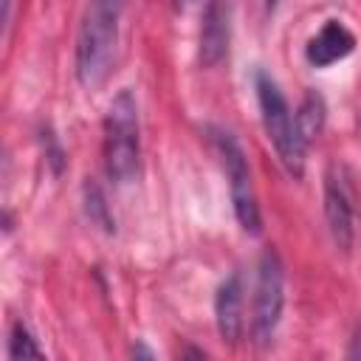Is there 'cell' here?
I'll return each mask as SVG.
<instances>
[{"label": "cell", "instance_id": "1", "mask_svg": "<svg viewBox=\"0 0 361 361\" xmlns=\"http://www.w3.org/2000/svg\"><path fill=\"white\" fill-rule=\"evenodd\" d=\"M127 0H87L79 34H76V54H73V73L82 87L96 90L107 82L118 39H121V17Z\"/></svg>", "mask_w": 361, "mask_h": 361}, {"label": "cell", "instance_id": "2", "mask_svg": "<svg viewBox=\"0 0 361 361\" xmlns=\"http://www.w3.org/2000/svg\"><path fill=\"white\" fill-rule=\"evenodd\" d=\"M104 172L113 183L124 186L135 180L141 166V121L133 90H118L104 116Z\"/></svg>", "mask_w": 361, "mask_h": 361}, {"label": "cell", "instance_id": "3", "mask_svg": "<svg viewBox=\"0 0 361 361\" xmlns=\"http://www.w3.org/2000/svg\"><path fill=\"white\" fill-rule=\"evenodd\" d=\"M254 90H257L259 116H262V127H265V135H268L271 147L276 149L288 175L302 178L305 175V149H307V144L299 133L296 113L290 110V104L282 96L274 76H268L265 71L254 73Z\"/></svg>", "mask_w": 361, "mask_h": 361}, {"label": "cell", "instance_id": "4", "mask_svg": "<svg viewBox=\"0 0 361 361\" xmlns=\"http://www.w3.org/2000/svg\"><path fill=\"white\" fill-rule=\"evenodd\" d=\"M209 141H212V147H214V152H217V158L226 169L234 217H237V223L245 234L257 237L262 231V214H259V200H257V192H254L245 149L237 141V135L226 127H209Z\"/></svg>", "mask_w": 361, "mask_h": 361}, {"label": "cell", "instance_id": "5", "mask_svg": "<svg viewBox=\"0 0 361 361\" xmlns=\"http://www.w3.org/2000/svg\"><path fill=\"white\" fill-rule=\"evenodd\" d=\"M285 307V268L276 251H262L257 265V285H254V313H251V333L259 347H265L282 319Z\"/></svg>", "mask_w": 361, "mask_h": 361}, {"label": "cell", "instance_id": "6", "mask_svg": "<svg viewBox=\"0 0 361 361\" xmlns=\"http://www.w3.org/2000/svg\"><path fill=\"white\" fill-rule=\"evenodd\" d=\"M324 217H327L333 245L347 254L355 243V209H353L347 175L336 164L324 175Z\"/></svg>", "mask_w": 361, "mask_h": 361}, {"label": "cell", "instance_id": "7", "mask_svg": "<svg viewBox=\"0 0 361 361\" xmlns=\"http://www.w3.org/2000/svg\"><path fill=\"white\" fill-rule=\"evenodd\" d=\"M231 39V0H209L200 20L197 59L203 68H214L223 62Z\"/></svg>", "mask_w": 361, "mask_h": 361}, {"label": "cell", "instance_id": "8", "mask_svg": "<svg viewBox=\"0 0 361 361\" xmlns=\"http://www.w3.org/2000/svg\"><path fill=\"white\" fill-rule=\"evenodd\" d=\"M214 319H217V330H220L223 341L240 344V338L245 333V285L237 271L228 274L217 288Z\"/></svg>", "mask_w": 361, "mask_h": 361}, {"label": "cell", "instance_id": "9", "mask_svg": "<svg viewBox=\"0 0 361 361\" xmlns=\"http://www.w3.org/2000/svg\"><path fill=\"white\" fill-rule=\"evenodd\" d=\"M355 51V34L341 20H327L305 45V56L313 68H330Z\"/></svg>", "mask_w": 361, "mask_h": 361}, {"label": "cell", "instance_id": "10", "mask_svg": "<svg viewBox=\"0 0 361 361\" xmlns=\"http://www.w3.org/2000/svg\"><path fill=\"white\" fill-rule=\"evenodd\" d=\"M296 124H299V133L305 138V144H310L313 138L322 135L324 130V99L319 93H307L296 110Z\"/></svg>", "mask_w": 361, "mask_h": 361}, {"label": "cell", "instance_id": "11", "mask_svg": "<svg viewBox=\"0 0 361 361\" xmlns=\"http://www.w3.org/2000/svg\"><path fill=\"white\" fill-rule=\"evenodd\" d=\"M8 358H14V361L42 358V350L37 347V338L28 333V327L23 322H14L11 324V333H8Z\"/></svg>", "mask_w": 361, "mask_h": 361}, {"label": "cell", "instance_id": "12", "mask_svg": "<svg viewBox=\"0 0 361 361\" xmlns=\"http://www.w3.org/2000/svg\"><path fill=\"white\" fill-rule=\"evenodd\" d=\"M87 214H90L96 223H102V228H107V231H113V228H116V226H113V220L107 217L104 197H102V192H99L96 186H87Z\"/></svg>", "mask_w": 361, "mask_h": 361}, {"label": "cell", "instance_id": "13", "mask_svg": "<svg viewBox=\"0 0 361 361\" xmlns=\"http://www.w3.org/2000/svg\"><path fill=\"white\" fill-rule=\"evenodd\" d=\"M8 17H11V0H3V20L8 25Z\"/></svg>", "mask_w": 361, "mask_h": 361}, {"label": "cell", "instance_id": "14", "mask_svg": "<svg viewBox=\"0 0 361 361\" xmlns=\"http://www.w3.org/2000/svg\"><path fill=\"white\" fill-rule=\"evenodd\" d=\"M178 3V8H189V6H195L197 0H175Z\"/></svg>", "mask_w": 361, "mask_h": 361}, {"label": "cell", "instance_id": "15", "mask_svg": "<svg viewBox=\"0 0 361 361\" xmlns=\"http://www.w3.org/2000/svg\"><path fill=\"white\" fill-rule=\"evenodd\" d=\"M279 3H282V0H265V8H268V11H274Z\"/></svg>", "mask_w": 361, "mask_h": 361}]
</instances>
